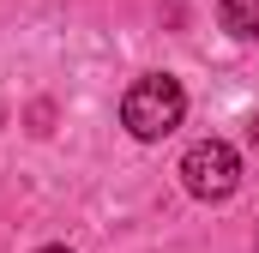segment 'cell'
I'll list each match as a JSON object with an SVG mask.
<instances>
[{
  "label": "cell",
  "mask_w": 259,
  "mask_h": 253,
  "mask_svg": "<svg viewBox=\"0 0 259 253\" xmlns=\"http://www.w3.org/2000/svg\"><path fill=\"white\" fill-rule=\"evenodd\" d=\"M181 115H187V91H181V78H169V72L133 78L127 97H121V126H127L133 139H145V145L169 139V133L181 126Z\"/></svg>",
  "instance_id": "cell-1"
},
{
  "label": "cell",
  "mask_w": 259,
  "mask_h": 253,
  "mask_svg": "<svg viewBox=\"0 0 259 253\" xmlns=\"http://www.w3.org/2000/svg\"><path fill=\"white\" fill-rule=\"evenodd\" d=\"M181 187L205 199V205H223L229 193L241 187V157H235V145H223V139H199L187 145V157H181Z\"/></svg>",
  "instance_id": "cell-2"
},
{
  "label": "cell",
  "mask_w": 259,
  "mask_h": 253,
  "mask_svg": "<svg viewBox=\"0 0 259 253\" xmlns=\"http://www.w3.org/2000/svg\"><path fill=\"white\" fill-rule=\"evenodd\" d=\"M217 24H223L229 36L253 43L259 36V0H217Z\"/></svg>",
  "instance_id": "cell-3"
},
{
  "label": "cell",
  "mask_w": 259,
  "mask_h": 253,
  "mask_svg": "<svg viewBox=\"0 0 259 253\" xmlns=\"http://www.w3.org/2000/svg\"><path fill=\"white\" fill-rule=\"evenodd\" d=\"M253 151H259V115H253Z\"/></svg>",
  "instance_id": "cell-4"
},
{
  "label": "cell",
  "mask_w": 259,
  "mask_h": 253,
  "mask_svg": "<svg viewBox=\"0 0 259 253\" xmlns=\"http://www.w3.org/2000/svg\"><path fill=\"white\" fill-rule=\"evenodd\" d=\"M36 253H66V247H36Z\"/></svg>",
  "instance_id": "cell-5"
},
{
  "label": "cell",
  "mask_w": 259,
  "mask_h": 253,
  "mask_svg": "<svg viewBox=\"0 0 259 253\" xmlns=\"http://www.w3.org/2000/svg\"><path fill=\"white\" fill-rule=\"evenodd\" d=\"M0 121H6V109H0Z\"/></svg>",
  "instance_id": "cell-6"
}]
</instances>
